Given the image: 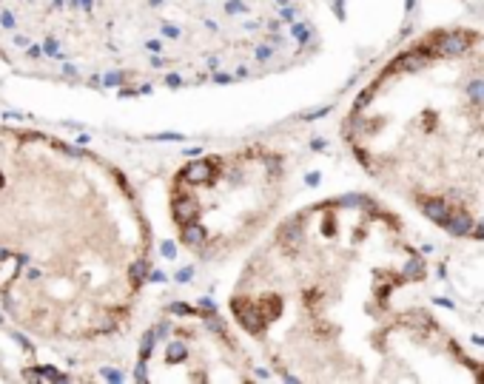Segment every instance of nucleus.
<instances>
[{"mask_svg":"<svg viewBox=\"0 0 484 384\" xmlns=\"http://www.w3.org/2000/svg\"><path fill=\"white\" fill-rule=\"evenodd\" d=\"M0 23H3V29H15V15H12L9 9H3V12H0Z\"/></svg>","mask_w":484,"mask_h":384,"instance_id":"nucleus-2","label":"nucleus"},{"mask_svg":"<svg viewBox=\"0 0 484 384\" xmlns=\"http://www.w3.org/2000/svg\"><path fill=\"white\" fill-rule=\"evenodd\" d=\"M37 376H46V378H51V381H63V373L60 370H54V367H37Z\"/></svg>","mask_w":484,"mask_h":384,"instance_id":"nucleus-1","label":"nucleus"},{"mask_svg":"<svg viewBox=\"0 0 484 384\" xmlns=\"http://www.w3.org/2000/svg\"><path fill=\"white\" fill-rule=\"evenodd\" d=\"M0 322H3V319H0Z\"/></svg>","mask_w":484,"mask_h":384,"instance_id":"nucleus-7","label":"nucleus"},{"mask_svg":"<svg viewBox=\"0 0 484 384\" xmlns=\"http://www.w3.org/2000/svg\"><path fill=\"white\" fill-rule=\"evenodd\" d=\"M26 54H29V57H40V54H43V49H40V46H29V49H26Z\"/></svg>","mask_w":484,"mask_h":384,"instance_id":"nucleus-4","label":"nucleus"},{"mask_svg":"<svg viewBox=\"0 0 484 384\" xmlns=\"http://www.w3.org/2000/svg\"><path fill=\"white\" fill-rule=\"evenodd\" d=\"M15 339H17V341H20L23 347H31V344H29V339H26V336H20V333H15Z\"/></svg>","mask_w":484,"mask_h":384,"instance_id":"nucleus-6","label":"nucleus"},{"mask_svg":"<svg viewBox=\"0 0 484 384\" xmlns=\"http://www.w3.org/2000/svg\"><path fill=\"white\" fill-rule=\"evenodd\" d=\"M103 376L111 378V381H117V378H120V373H114V370H103Z\"/></svg>","mask_w":484,"mask_h":384,"instance_id":"nucleus-5","label":"nucleus"},{"mask_svg":"<svg viewBox=\"0 0 484 384\" xmlns=\"http://www.w3.org/2000/svg\"><path fill=\"white\" fill-rule=\"evenodd\" d=\"M43 51H46V54H51V57H60L57 40H51V37H49V40H46V43H43Z\"/></svg>","mask_w":484,"mask_h":384,"instance_id":"nucleus-3","label":"nucleus"}]
</instances>
